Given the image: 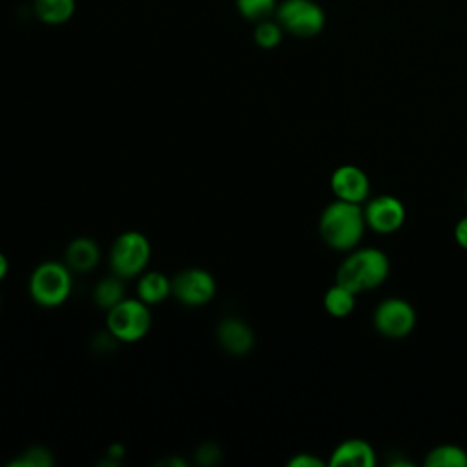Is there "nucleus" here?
Instances as JSON below:
<instances>
[{
	"label": "nucleus",
	"instance_id": "9b49d317",
	"mask_svg": "<svg viewBox=\"0 0 467 467\" xmlns=\"http://www.w3.org/2000/svg\"><path fill=\"white\" fill-rule=\"evenodd\" d=\"M217 343L230 356H246L255 345V334L252 327L241 317H224L215 330Z\"/></svg>",
	"mask_w": 467,
	"mask_h": 467
},
{
	"label": "nucleus",
	"instance_id": "5701e85b",
	"mask_svg": "<svg viewBox=\"0 0 467 467\" xmlns=\"http://www.w3.org/2000/svg\"><path fill=\"white\" fill-rule=\"evenodd\" d=\"M325 462L310 452H297L288 460V467H323Z\"/></svg>",
	"mask_w": 467,
	"mask_h": 467
},
{
	"label": "nucleus",
	"instance_id": "c85d7f7f",
	"mask_svg": "<svg viewBox=\"0 0 467 467\" xmlns=\"http://www.w3.org/2000/svg\"><path fill=\"white\" fill-rule=\"evenodd\" d=\"M0 306H2V296H0Z\"/></svg>",
	"mask_w": 467,
	"mask_h": 467
},
{
	"label": "nucleus",
	"instance_id": "4be33fe9",
	"mask_svg": "<svg viewBox=\"0 0 467 467\" xmlns=\"http://www.w3.org/2000/svg\"><path fill=\"white\" fill-rule=\"evenodd\" d=\"M223 458V451L217 443H212V441H206V443H201L197 449H195V462L202 467H212V465H217Z\"/></svg>",
	"mask_w": 467,
	"mask_h": 467
},
{
	"label": "nucleus",
	"instance_id": "b1692460",
	"mask_svg": "<svg viewBox=\"0 0 467 467\" xmlns=\"http://www.w3.org/2000/svg\"><path fill=\"white\" fill-rule=\"evenodd\" d=\"M117 339L111 336V332L109 330H106V332H100V334H97L95 337H93V348L97 350V352H111L115 347H117Z\"/></svg>",
	"mask_w": 467,
	"mask_h": 467
},
{
	"label": "nucleus",
	"instance_id": "423d86ee",
	"mask_svg": "<svg viewBox=\"0 0 467 467\" xmlns=\"http://www.w3.org/2000/svg\"><path fill=\"white\" fill-rule=\"evenodd\" d=\"M275 20L285 33L297 38H312L325 27V11L314 0H283L277 4Z\"/></svg>",
	"mask_w": 467,
	"mask_h": 467
},
{
	"label": "nucleus",
	"instance_id": "6e6552de",
	"mask_svg": "<svg viewBox=\"0 0 467 467\" xmlns=\"http://www.w3.org/2000/svg\"><path fill=\"white\" fill-rule=\"evenodd\" d=\"M372 325L389 339H403L416 325V312L409 301L401 297H387L376 305Z\"/></svg>",
	"mask_w": 467,
	"mask_h": 467
},
{
	"label": "nucleus",
	"instance_id": "4468645a",
	"mask_svg": "<svg viewBox=\"0 0 467 467\" xmlns=\"http://www.w3.org/2000/svg\"><path fill=\"white\" fill-rule=\"evenodd\" d=\"M135 290H137V297L146 305L150 306L159 305L171 296V277H168L159 270H150V272L144 270L139 275Z\"/></svg>",
	"mask_w": 467,
	"mask_h": 467
},
{
	"label": "nucleus",
	"instance_id": "a878e982",
	"mask_svg": "<svg viewBox=\"0 0 467 467\" xmlns=\"http://www.w3.org/2000/svg\"><path fill=\"white\" fill-rule=\"evenodd\" d=\"M159 465H168V467H184V465H188V462H186V460H182V458H179V456H170V458L161 460V462H159Z\"/></svg>",
	"mask_w": 467,
	"mask_h": 467
},
{
	"label": "nucleus",
	"instance_id": "1a4fd4ad",
	"mask_svg": "<svg viewBox=\"0 0 467 467\" xmlns=\"http://www.w3.org/2000/svg\"><path fill=\"white\" fill-rule=\"evenodd\" d=\"M365 224L378 234H394L405 223V206L394 195H378L363 208Z\"/></svg>",
	"mask_w": 467,
	"mask_h": 467
},
{
	"label": "nucleus",
	"instance_id": "f8f14e48",
	"mask_svg": "<svg viewBox=\"0 0 467 467\" xmlns=\"http://www.w3.org/2000/svg\"><path fill=\"white\" fill-rule=\"evenodd\" d=\"M100 246L95 239L88 235H78L71 239L64 250V263L73 270V274H88L95 270L100 263Z\"/></svg>",
	"mask_w": 467,
	"mask_h": 467
},
{
	"label": "nucleus",
	"instance_id": "7ed1b4c3",
	"mask_svg": "<svg viewBox=\"0 0 467 467\" xmlns=\"http://www.w3.org/2000/svg\"><path fill=\"white\" fill-rule=\"evenodd\" d=\"M27 292L42 308L62 306L73 292V270L64 261H42L29 275Z\"/></svg>",
	"mask_w": 467,
	"mask_h": 467
},
{
	"label": "nucleus",
	"instance_id": "a211bd4d",
	"mask_svg": "<svg viewBox=\"0 0 467 467\" xmlns=\"http://www.w3.org/2000/svg\"><path fill=\"white\" fill-rule=\"evenodd\" d=\"M427 467H467V452L452 443L431 449L423 460Z\"/></svg>",
	"mask_w": 467,
	"mask_h": 467
},
{
	"label": "nucleus",
	"instance_id": "393cba45",
	"mask_svg": "<svg viewBox=\"0 0 467 467\" xmlns=\"http://www.w3.org/2000/svg\"><path fill=\"white\" fill-rule=\"evenodd\" d=\"M454 241L458 243V246L467 250V215L462 217L456 223V226H454Z\"/></svg>",
	"mask_w": 467,
	"mask_h": 467
},
{
	"label": "nucleus",
	"instance_id": "ddd939ff",
	"mask_svg": "<svg viewBox=\"0 0 467 467\" xmlns=\"http://www.w3.org/2000/svg\"><path fill=\"white\" fill-rule=\"evenodd\" d=\"M328 465L330 467H374L376 452L368 441L359 438H348L332 451Z\"/></svg>",
	"mask_w": 467,
	"mask_h": 467
},
{
	"label": "nucleus",
	"instance_id": "412c9836",
	"mask_svg": "<svg viewBox=\"0 0 467 467\" xmlns=\"http://www.w3.org/2000/svg\"><path fill=\"white\" fill-rule=\"evenodd\" d=\"M283 33H285V29L281 27V24L277 20L266 18V20H261L255 24L254 40L263 49H274L281 44Z\"/></svg>",
	"mask_w": 467,
	"mask_h": 467
},
{
	"label": "nucleus",
	"instance_id": "9d476101",
	"mask_svg": "<svg viewBox=\"0 0 467 467\" xmlns=\"http://www.w3.org/2000/svg\"><path fill=\"white\" fill-rule=\"evenodd\" d=\"M330 190L336 199L361 204L370 192L368 175L354 164H341L330 175Z\"/></svg>",
	"mask_w": 467,
	"mask_h": 467
},
{
	"label": "nucleus",
	"instance_id": "20e7f679",
	"mask_svg": "<svg viewBox=\"0 0 467 467\" xmlns=\"http://www.w3.org/2000/svg\"><path fill=\"white\" fill-rule=\"evenodd\" d=\"M153 325L151 306L139 297H124L106 312V330L119 343H137L148 336Z\"/></svg>",
	"mask_w": 467,
	"mask_h": 467
},
{
	"label": "nucleus",
	"instance_id": "f257e3e1",
	"mask_svg": "<svg viewBox=\"0 0 467 467\" xmlns=\"http://www.w3.org/2000/svg\"><path fill=\"white\" fill-rule=\"evenodd\" d=\"M365 215L361 204L347 201H332L319 215V235L327 246L337 252L356 248L365 232Z\"/></svg>",
	"mask_w": 467,
	"mask_h": 467
},
{
	"label": "nucleus",
	"instance_id": "0eeeda50",
	"mask_svg": "<svg viewBox=\"0 0 467 467\" xmlns=\"http://www.w3.org/2000/svg\"><path fill=\"white\" fill-rule=\"evenodd\" d=\"M217 294L215 277L204 268H184L171 277V296L184 306H204Z\"/></svg>",
	"mask_w": 467,
	"mask_h": 467
},
{
	"label": "nucleus",
	"instance_id": "bb28decb",
	"mask_svg": "<svg viewBox=\"0 0 467 467\" xmlns=\"http://www.w3.org/2000/svg\"><path fill=\"white\" fill-rule=\"evenodd\" d=\"M7 272H9V259L4 252H0V281L5 279Z\"/></svg>",
	"mask_w": 467,
	"mask_h": 467
},
{
	"label": "nucleus",
	"instance_id": "f03ea898",
	"mask_svg": "<svg viewBox=\"0 0 467 467\" xmlns=\"http://www.w3.org/2000/svg\"><path fill=\"white\" fill-rule=\"evenodd\" d=\"M389 257L374 246L352 248L336 272V283L354 294L379 286L389 275Z\"/></svg>",
	"mask_w": 467,
	"mask_h": 467
},
{
	"label": "nucleus",
	"instance_id": "39448f33",
	"mask_svg": "<svg viewBox=\"0 0 467 467\" xmlns=\"http://www.w3.org/2000/svg\"><path fill=\"white\" fill-rule=\"evenodd\" d=\"M151 244L139 230H126L115 237L109 248V270L124 281L139 277L150 265Z\"/></svg>",
	"mask_w": 467,
	"mask_h": 467
},
{
	"label": "nucleus",
	"instance_id": "6ab92c4d",
	"mask_svg": "<svg viewBox=\"0 0 467 467\" xmlns=\"http://www.w3.org/2000/svg\"><path fill=\"white\" fill-rule=\"evenodd\" d=\"M53 463V452L44 445H29L7 462L11 467H51Z\"/></svg>",
	"mask_w": 467,
	"mask_h": 467
},
{
	"label": "nucleus",
	"instance_id": "f3484780",
	"mask_svg": "<svg viewBox=\"0 0 467 467\" xmlns=\"http://www.w3.org/2000/svg\"><path fill=\"white\" fill-rule=\"evenodd\" d=\"M356 296L354 292H350L348 288H345L343 285L336 283L332 285L327 292H325V297H323V305H325V310L334 316V317H345L348 316L354 306H356Z\"/></svg>",
	"mask_w": 467,
	"mask_h": 467
},
{
	"label": "nucleus",
	"instance_id": "cd10ccee",
	"mask_svg": "<svg viewBox=\"0 0 467 467\" xmlns=\"http://www.w3.org/2000/svg\"><path fill=\"white\" fill-rule=\"evenodd\" d=\"M465 202H467V190H465Z\"/></svg>",
	"mask_w": 467,
	"mask_h": 467
},
{
	"label": "nucleus",
	"instance_id": "dca6fc26",
	"mask_svg": "<svg viewBox=\"0 0 467 467\" xmlns=\"http://www.w3.org/2000/svg\"><path fill=\"white\" fill-rule=\"evenodd\" d=\"M126 297V285L124 279L111 274L102 277L100 281H97L95 288H93V301L95 305L108 312L109 308H113L117 303H120Z\"/></svg>",
	"mask_w": 467,
	"mask_h": 467
},
{
	"label": "nucleus",
	"instance_id": "aec40b11",
	"mask_svg": "<svg viewBox=\"0 0 467 467\" xmlns=\"http://www.w3.org/2000/svg\"><path fill=\"white\" fill-rule=\"evenodd\" d=\"M237 13L250 20V22H261L275 15L277 0H235Z\"/></svg>",
	"mask_w": 467,
	"mask_h": 467
},
{
	"label": "nucleus",
	"instance_id": "2eb2a0df",
	"mask_svg": "<svg viewBox=\"0 0 467 467\" xmlns=\"http://www.w3.org/2000/svg\"><path fill=\"white\" fill-rule=\"evenodd\" d=\"M75 0H33L36 18L47 26H62L75 15Z\"/></svg>",
	"mask_w": 467,
	"mask_h": 467
}]
</instances>
